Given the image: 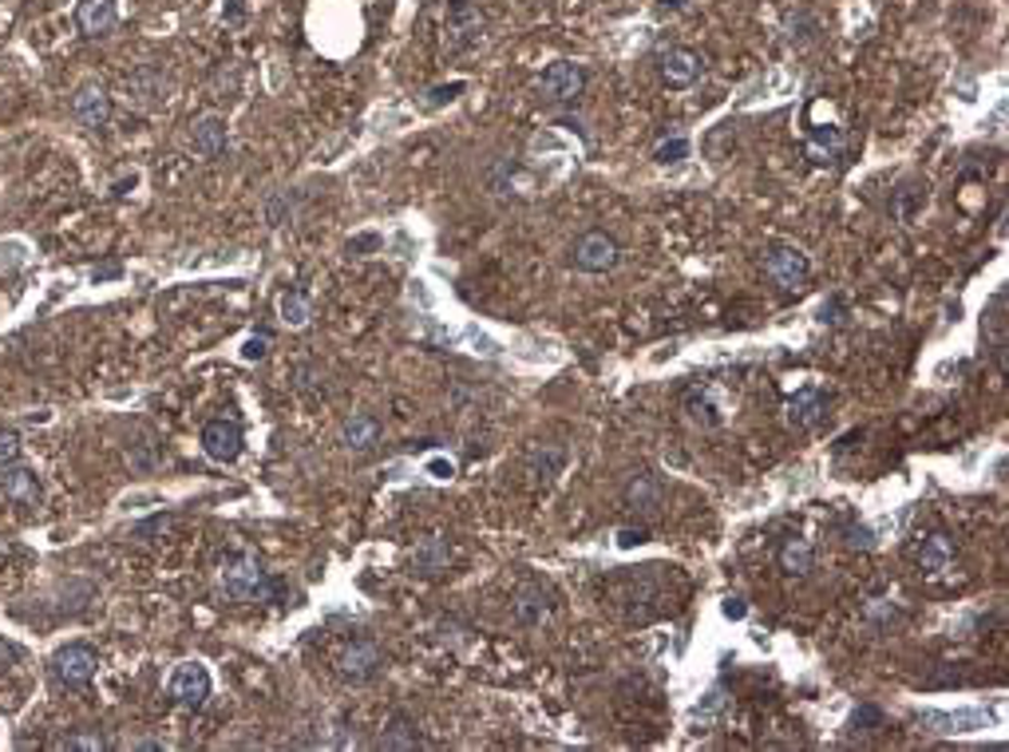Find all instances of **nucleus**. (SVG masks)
<instances>
[{
	"instance_id": "obj_1",
	"label": "nucleus",
	"mask_w": 1009,
	"mask_h": 752,
	"mask_svg": "<svg viewBox=\"0 0 1009 752\" xmlns=\"http://www.w3.org/2000/svg\"><path fill=\"white\" fill-rule=\"evenodd\" d=\"M218 590L234 602H266L278 586L269 583L266 566L254 550H234L218 562Z\"/></svg>"
},
{
	"instance_id": "obj_2",
	"label": "nucleus",
	"mask_w": 1009,
	"mask_h": 752,
	"mask_svg": "<svg viewBox=\"0 0 1009 752\" xmlns=\"http://www.w3.org/2000/svg\"><path fill=\"white\" fill-rule=\"evenodd\" d=\"M764 278L772 281L776 290L796 293L812 278V258L800 246H772L764 250Z\"/></svg>"
},
{
	"instance_id": "obj_3",
	"label": "nucleus",
	"mask_w": 1009,
	"mask_h": 752,
	"mask_svg": "<svg viewBox=\"0 0 1009 752\" xmlns=\"http://www.w3.org/2000/svg\"><path fill=\"white\" fill-rule=\"evenodd\" d=\"M583 91H586V68L583 64H574V60H554V64L538 76V100L554 103V107L574 103Z\"/></svg>"
},
{
	"instance_id": "obj_4",
	"label": "nucleus",
	"mask_w": 1009,
	"mask_h": 752,
	"mask_svg": "<svg viewBox=\"0 0 1009 752\" xmlns=\"http://www.w3.org/2000/svg\"><path fill=\"white\" fill-rule=\"evenodd\" d=\"M95 670H100V653L84 641H67L52 653V674L64 689H84L95 677Z\"/></svg>"
},
{
	"instance_id": "obj_5",
	"label": "nucleus",
	"mask_w": 1009,
	"mask_h": 752,
	"mask_svg": "<svg viewBox=\"0 0 1009 752\" xmlns=\"http://www.w3.org/2000/svg\"><path fill=\"white\" fill-rule=\"evenodd\" d=\"M199 444L214 463H234L242 456V448H246V432L230 416H214L210 424L202 428Z\"/></svg>"
},
{
	"instance_id": "obj_6",
	"label": "nucleus",
	"mask_w": 1009,
	"mask_h": 752,
	"mask_svg": "<svg viewBox=\"0 0 1009 752\" xmlns=\"http://www.w3.org/2000/svg\"><path fill=\"white\" fill-rule=\"evenodd\" d=\"M617 258H622V246H617L605 230H590V234L578 238L571 250L574 270H583V273H610L617 266Z\"/></svg>"
},
{
	"instance_id": "obj_7",
	"label": "nucleus",
	"mask_w": 1009,
	"mask_h": 752,
	"mask_svg": "<svg viewBox=\"0 0 1009 752\" xmlns=\"http://www.w3.org/2000/svg\"><path fill=\"white\" fill-rule=\"evenodd\" d=\"M381 665H384V653L372 638H353L345 650L336 653V674L353 685L372 681V677L381 674Z\"/></svg>"
},
{
	"instance_id": "obj_8",
	"label": "nucleus",
	"mask_w": 1009,
	"mask_h": 752,
	"mask_svg": "<svg viewBox=\"0 0 1009 752\" xmlns=\"http://www.w3.org/2000/svg\"><path fill=\"white\" fill-rule=\"evenodd\" d=\"M124 91H127V103H131V107H139V112H155V107L167 103V76H163L155 64H143V68L127 72Z\"/></svg>"
},
{
	"instance_id": "obj_9",
	"label": "nucleus",
	"mask_w": 1009,
	"mask_h": 752,
	"mask_svg": "<svg viewBox=\"0 0 1009 752\" xmlns=\"http://www.w3.org/2000/svg\"><path fill=\"white\" fill-rule=\"evenodd\" d=\"M622 499H626V507L634 511V515H657L665 504V480L657 472H650V468H641V472L629 475V483L622 487Z\"/></svg>"
},
{
	"instance_id": "obj_10",
	"label": "nucleus",
	"mask_w": 1009,
	"mask_h": 752,
	"mask_svg": "<svg viewBox=\"0 0 1009 752\" xmlns=\"http://www.w3.org/2000/svg\"><path fill=\"white\" fill-rule=\"evenodd\" d=\"M170 697L182 709H202L210 697V674L202 662H179L170 674Z\"/></svg>"
},
{
	"instance_id": "obj_11",
	"label": "nucleus",
	"mask_w": 1009,
	"mask_h": 752,
	"mask_svg": "<svg viewBox=\"0 0 1009 752\" xmlns=\"http://www.w3.org/2000/svg\"><path fill=\"white\" fill-rule=\"evenodd\" d=\"M72 115H76L84 127H91V131L107 127V119H112V95H107V88L95 84V79L79 84L76 95H72Z\"/></svg>"
},
{
	"instance_id": "obj_12",
	"label": "nucleus",
	"mask_w": 1009,
	"mask_h": 752,
	"mask_svg": "<svg viewBox=\"0 0 1009 752\" xmlns=\"http://www.w3.org/2000/svg\"><path fill=\"white\" fill-rule=\"evenodd\" d=\"M828 405H831V396L823 393V388H800V393L788 396V405H784L788 428H792V432H812V428L828 416Z\"/></svg>"
},
{
	"instance_id": "obj_13",
	"label": "nucleus",
	"mask_w": 1009,
	"mask_h": 752,
	"mask_svg": "<svg viewBox=\"0 0 1009 752\" xmlns=\"http://www.w3.org/2000/svg\"><path fill=\"white\" fill-rule=\"evenodd\" d=\"M0 495L21 507H36L40 504V495H44V487H40V475H36L33 468H24V463L12 460V463H0Z\"/></svg>"
},
{
	"instance_id": "obj_14",
	"label": "nucleus",
	"mask_w": 1009,
	"mask_h": 752,
	"mask_svg": "<svg viewBox=\"0 0 1009 752\" xmlns=\"http://www.w3.org/2000/svg\"><path fill=\"white\" fill-rule=\"evenodd\" d=\"M191 146L199 158H222L230 151V127L222 115H202L191 127Z\"/></svg>"
},
{
	"instance_id": "obj_15",
	"label": "nucleus",
	"mask_w": 1009,
	"mask_h": 752,
	"mask_svg": "<svg viewBox=\"0 0 1009 752\" xmlns=\"http://www.w3.org/2000/svg\"><path fill=\"white\" fill-rule=\"evenodd\" d=\"M915 562H919L922 574H946L958 562V543L946 535V531H934V535H927V539L919 543V550H915Z\"/></svg>"
},
{
	"instance_id": "obj_16",
	"label": "nucleus",
	"mask_w": 1009,
	"mask_h": 752,
	"mask_svg": "<svg viewBox=\"0 0 1009 752\" xmlns=\"http://www.w3.org/2000/svg\"><path fill=\"white\" fill-rule=\"evenodd\" d=\"M681 405H685V412H689V420H693V424H701V428H720V424H725V405H720L717 393H713L708 384H693V388H685Z\"/></svg>"
},
{
	"instance_id": "obj_17",
	"label": "nucleus",
	"mask_w": 1009,
	"mask_h": 752,
	"mask_svg": "<svg viewBox=\"0 0 1009 752\" xmlns=\"http://www.w3.org/2000/svg\"><path fill=\"white\" fill-rule=\"evenodd\" d=\"M701 72H705V64H701L693 48H669L662 56V79L669 88H689V84L701 79Z\"/></svg>"
},
{
	"instance_id": "obj_18",
	"label": "nucleus",
	"mask_w": 1009,
	"mask_h": 752,
	"mask_svg": "<svg viewBox=\"0 0 1009 752\" xmlns=\"http://www.w3.org/2000/svg\"><path fill=\"white\" fill-rule=\"evenodd\" d=\"M927 203H931L927 179H903L895 191H891V214H895L898 222H915V218L927 211Z\"/></svg>"
},
{
	"instance_id": "obj_19",
	"label": "nucleus",
	"mask_w": 1009,
	"mask_h": 752,
	"mask_svg": "<svg viewBox=\"0 0 1009 752\" xmlns=\"http://www.w3.org/2000/svg\"><path fill=\"white\" fill-rule=\"evenodd\" d=\"M776 566H780V574H788V578H807V574L816 571V547H812V539L792 535V539L780 543Z\"/></svg>"
},
{
	"instance_id": "obj_20",
	"label": "nucleus",
	"mask_w": 1009,
	"mask_h": 752,
	"mask_svg": "<svg viewBox=\"0 0 1009 752\" xmlns=\"http://www.w3.org/2000/svg\"><path fill=\"white\" fill-rule=\"evenodd\" d=\"M76 24L84 36H107L119 24V9H115V0H79Z\"/></svg>"
},
{
	"instance_id": "obj_21",
	"label": "nucleus",
	"mask_w": 1009,
	"mask_h": 752,
	"mask_svg": "<svg viewBox=\"0 0 1009 752\" xmlns=\"http://www.w3.org/2000/svg\"><path fill=\"white\" fill-rule=\"evenodd\" d=\"M341 444H345L348 451H369L381 444V420L369 412H353L341 424Z\"/></svg>"
},
{
	"instance_id": "obj_22",
	"label": "nucleus",
	"mask_w": 1009,
	"mask_h": 752,
	"mask_svg": "<svg viewBox=\"0 0 1009 752\" xmlns=\"http://www.w3.org/2000/svg\"><path fill=\"white\" fill-rule=\"evenodd\" d=\"M566 460H571V451L562 448V444H535L531 456H527V472L535 483H550V480H559L562 475Z\"/></svg>"
},
{
	"instance_id": "obj_23",
	"label": "nucleus",
	"mask_w": 1009,
	"mask_h": 752,
	"mask_svg": "<svg viewBox=\"0 0 1009 752\" xmlns=\"http://www.w3.org/2000/svg\"><path fill=\"white\" fill-rule=\"evenodd\" d=\"M804 151L816 167H831V163H840L843 158V131L840 127H812Z\"/></svg>"
},
{
	"instance_id": "obj_24",
	"label": "nucleus",
	"mask_w": 1009,
	"mask_h": 752,
	"mask_svg": "<svg viewBox=\"0 0 1009 752\" xmlns=\"http://www.w3.org/2000/svg\"><path fill=\"white\" fill-rule=\"evenodd\" d=\"M550 598L538 590V586H531V590H523V595H515V602H511V617H515V626L523 629H535L542 626L550 617Z\"/></svg>"
},
{
	"instance_id": "obj_25",
	"label": "nucleus",
	"mask_w": 1009,
	"mask_h": 752,
	"mask_svg": "<svg viewBox=\"0 0 1009 752\" xmlns=\"http://www.w3.org/2000/svg\"><path fill=\"white\" fill-rule=\"evenodd\" d=\"M448 562H451V547H448V539H439V535H424V539L412 547V566L420 574H439Z\"/></svg>"
},
{
	"instance_id": "obj_26",
	"label": "nucleus",
	"mask_w": 1009,
	"mask_h": 752,
	"mask_svg": "<svg viewBox=\"0 0 1009 752\" xmlns=\"http://www.w3.org/2000/svg\"><path fill=\"white\" fill-rule=\"evenodd\" d=\"M982 326H989V348H994V360L1006 369V293H994V302H989V317L982 321Z\"/></svg>"
},
{
	"instance_id": "obj_27",
	"label": "nucleus",
	"mask_w": 1009,
	"mask_h": 752,
	"mask_svg": "<svg viewBox=\"0 0 1009 752\" xmlns=\"http://www.w3.org/2000/svg\"><path fill=\"white\" fill-rule=\"evenodd\" d=\"M278 314L290 329H305L309 326V317H314V302H309L302 290H285L278 297Z\"/></svg>"
},
{
	"instance_id": "obj_28",
	"label": "nucleus",
	"mask_w": 1009,
	"mask_h": 752,
	"mask_svg": "<svg viewBox=\"0 0 1009 752\" xmlns=\"http://www.w3.org/2000/svg\"><path fill=\"white\" fill-rule=\"evenodd\" d=\"M886 725L883 709L879 705H859L852 713V721H847V729H852V737H871V732H879Z\"/></svg>"
},
{
	"instance_id": "obj_29",
	"label": "nucleus",
	"mask_w": 1009,
	"mask_h": 752,
	"mask_svg": "<svg viewBox=\"0 0 1009 752\" xmlns=\"http://www.w3.org/2000/svg\"><path fill=\"white\" fill-rule=\"evenodd\" d=\"M381 744H384V749H416V744H420V737H416L412 721L396 717L393 725H388V729H384Z\"/></svg>"
},
{
	"instance_id": "obj_30",
	"label": "nucleus",
	"mask_w": 1009,
	"mask_h": 752,
	"mask_svg": "<svg viewBox=\"0 0 1009 752\" xmlns=\"http://www.w3.org/2000/svg\"><path fill=\"white\" fill-rule=\"evenodd\" d=\"M689 151H693V143L685 136H673L665 139L657 151H653V163H662V167H669V163H681V158H689Z\"/></svg>"
},
{
	"instance_id": "obj_31",
	"label": "nucleus",
	"mask_w": 1009,
	"mask_h": 752,
	"mask_svg": "<svg viewBox=\"0 0 1009 752\" xmlns=\"http://www.w3.org/2000/svg\"><path fill=\"white\" fill-rule=\"evenodd\" d=\"M293 199L290 191H278L273 199H266V218H269V226H285L293 218Z\"/></svg>"
},
{
	"instance_id": "obj_32",
	"label": "nucleus",
	"mask_w": 1009,
	"mask_h": 752,
	"mask_svg": "<svg viewBox=\"0 0 1009 752\" xmlns=\"http://www.w3.org/2000/svg\"><path fill=\"white\" fill-rule=\"evenodd\" d=\"M840 535L847 550H874V531L867 527V523H847Z\"/></svg>"
},
{
	"instance_id": "obj_33",
	"label": "nucleus",
	"mask_w": 1009,
	"mask_h": 752,
	"mask_svg": "<svg viewBox=\"0 0 1009 752\" xmlns=\"http://www.w3.org/2000/svg\"><path fill=\"white\" fill-rule=\"evenodd\" d=\"M127 463L139 468V472H151V468L158 463L155 444H151V439H143V444H127Z\"/></svg>"
},
{
	"instance_id": "obj_34",
	"label": "nucleus",
	"mask_w": 1009,
	"mask_h": 752,
	"mask_svg": "<svg viewBox=\"0 0 1009 752\" xmlns=\"http://www.w3.org/2000/svg\"><path fill=\"white\" fill-rule=\"evenodd\" d=\"M843 317H847V302H843V293H831L828 302L819 305V321L823 326H840Z\"/></svg>"
},
{
	"instance_id": "obj_35",
	"label": "nucleus",
	"mask_w": 1009,
	"mask_h": 752,
	"mask_svg": "<svg viewBox=\"0 0 1009 752\" xmlns=\"http://www.w3.org/2000/svg\"><path fill=\"white\" fill-rule=\"evenodd\" d=\"M864 614L871 617V622H895L898 607H895V598H871L864 607Z\"/></svg>"
},
{
	"instance_id": "obj_36",
	"label": "nucleus",
	"mask_w": 1009,
	"mask_h": 752,
	"mask_svg": "<svg viewBox=\"0 0 1009 752\" xmlns=\"http://www.w3.org/2000/svg\"><path fill=\"white\" fill-rule=\"evenodd\" d=\"M21 456V432L16 428H0V463H12Z\"/></svg>"
},
{
	"instance_id": "obj_37",
	"label": "nucleus",
	"mask_w": 1009,
	"mask_h": 752,
	"mask_svg": "<svg viewBox=\"0 0 1009 752\" xmlns=\"http://www.w3.org/2000/svg\"><path fill=\"white\" fill-rule=\"evenodd\" d=\"M60 749H88V752H100V749H103V737H100V732H72V737H64V741H60Z\"/></svg>"
},
{
	"instance_id": "obj_38",
	"label": "nucleus",
	"mask_w": 1009,
	"mask_h": 752,
	"mask_svg": "<svg viewBox=\"0 0 1009 752\" xmlns=\"http://www.w3.org/2000/svg\"><path fill=\"white\" fill-rule=\"evenodd\" d=\"M720 614L729 617V622H744V617H749V602H744L740 595H729L725 602H720Z\"/></svg>"
},
{
	"instance_id": "obj_39",
	"label": "nucleus",
	"mask_w": 1009,
	"mask_h": 752,
	"mask_svg": "<svg viewBox=\"0 0 1009 752\" xmlns=\"http://www.w3.org/2000/svg\"><path fill=\"white\" fill-rule=\"evenodd\" d=\"M646 539H650V531H646V527H622V531H617V547H622V550L641 547Z\"/></svg>"
},
{
	"instance_id": "obj_40",
	"label": "nucleus",
	"mask_w": 1009,
	"mask_h": 752,
	"mask_svg": "<svg viewBox=\"0 0 1009 752\" xmlns=\"http://www.w3.org/2000/svg\"><path fill=\"white\" fill-rule=\"evenodd\" d=\"M269 353V333H258V337H250L246 345H242V357L246 360H261Z\"/></svg>"
},
{
	"instance_id": "obj_41",
	"label": "nucleus",
	"mask_w": 1009,
	"mask_h": 752,
	"mask_svg": "<svg viewBox=\"0 0 1009 752\" xmlns=\"http://www.w3.org/2000/svg\"><path fill=\"white\" fill-rule=\"evenodd\" d=\"M460 91H463L460 79H456V84H448V88H432V91H427V95H432L427 103H432V107H439V103H451L456 95H460Z\"/></svg>"
},
{
	"instance_id": "obj_42",
	"label": "nucleus",
	"mask_w": 1009,
	"mask_h": 752,
	"mask_svg": "<svg viewBox=\"0 0 1009 752\" xmlns=\"http://www.w3.org/2000/svg\"><path fill=\"white\" fill-rule=\"evenodd\" d=\"M859 439H864V428H852L847 436L835 439V448H831V451H835V460H843V456H847V451H852L855 444H859Z\"/></svg>"
},
{
	"instance_id": "obj_43",
	"label": "nucleus",
	"mask_w": 1009,
	"mask_h": 752,
	"mask_svg": "<svg viewBox=\"0 0 1009 752\" xmlns=\"http://www.w3.org/2000/svg\"><path fill=\"white\" fill-rule=\"evenodd\" d=\"M376 246H381V238H376V234H360V238H353V242H348V254H360V250H376Z\"/></svg>"
},
{
	"instance_id": "obj_44",
	"label": "nucleus",
	"mask_w": 1009,
	"mask_h": 752,
	"mask_svg": "<svg viewBox=\"0 0 1009 752\" xmlns=\"http://www.w3.org/2000/svg\"><path fill=\"white\" fill-rule=\"evenodd\" d=\"M226 21L242 24V21H246V9H242V4H230V9H226Z\"/></svg>"
},
{
	"instance_id": "obj_45",
	"label": "nucleus",
	"mask_w": 1009,
	"mask_h": 752,
	"mask_svg": "<svg viewBox=\"0 0 1009 752\" xmlns=\"http://www.w3.org/2000/svg\"><path fill=\"white\" fill-rule=\"evenodd\" d=\"M685 0H662V9H681Z\"/></svg>"
}]
</instances>
